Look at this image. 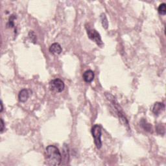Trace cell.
Returning a JSON list of instances; mask_svg holds the SVG:
<instances>
[{"mask_svg": "<svg viewBox=\"0 0 166 166\" xmlns=\"http://www.w3.org/2000/svg\"><path fill=\"white\" fill-rule=\"evenodd\" d=\"M46 158L51 165H59L62 162V155L60 150L55 145H50L45 149Z\"/></svg>", "mask_w": 166, "mask_h": 166, "instance_id": "obj_1", "label": "cell"}, {"mask_svg": "<svg viewBox=\"0 0 166 166\" xmlns=\"http://www.w3.org/2000/svg\"><path fill=\"white\" fill-rule=\"evenodd\" d=\"M105 96L107 98V99L108 101H110V102L112 103L114 108H115L117 116L119 118V120H120L121 123L123 125L125 126L128 129H129L130 128H129V125H128L127 119L125 117V113L123 112L121 107L119 105L118 102L116 99V98L114 97L112 94H110V93H105Z\"/></svg>", "mask_w": 166, "mask_h": 166, "instance_id": "obj_2", "label": "cell"}, {"mask_svg": "<svg viewBox=\"0 0 166 166\" xmlns=\"http://www.w3.org/2000/svg\"><path fill=\"white\" fill-rule=\"evenodd\" d=\"M92 134L93 139H94V143L97 148L101 149L102 147L101 127L99 125H95L92 128Z\"/></svg>", "mask_w": 166, "mask_h": 166, "instance_id": "obj_3", "label": "cell"}, {"mask_svg": "<svg viewBox=\"0 0 166 166\" xmlns=\"http://www.w3.org/2000/svg\"><path fill=\"white\" fill-rule=\"evenodd\" d=\"M64 83L60 79L52 80L49 83L50 90L55 93H60L64 89Z\"/></svg>", "mask_w": 166, "mask_h": 166, "instance_id": "obj_4", "label": "cell"}, {"mask_svg": "<svg viewBox=\"0 0 166 166\" xmlns=\"http://www.w3.org/2000/svg\"><path fill=\"white\" fill-rule=\"evenodd\" d=\"M87 34L88 37L90 39H91L92 41L95 42L101 48L104 45V44L102 42L100 34H99L97 31L95 29H87Z\"/></svg>", "mask_w": 166, "mask_h": 166, "instance_id": "obj_5", "label": "cell"}, {"mask_svg": "<svg viewBox=\"0 0 166 166\" xmlns=\"http://www.w3.org/2000/svg\"><path fill=\"white\" fill-rule=\"evenodd\" d=\"M165 110V105L163 103L157 102L153 107V112L156 116H158Z\"/></svg>", "mask_w": 166, "mask_h": 166, "instance_id": "obj_6", "label": "cell"}, {"mask_svg": "<svg viewBox=\"0 0 166 166\" xmlns=\"http://www.w3.org/2000/svg\"><path fill=\"white\" fill-rule=\"evenodd\" d=\"M94 77H95L94 73L90 70L86 71L84 74H83V75H82L83 79H84V81L87 83L92 82L93 79H94Z\"/></svg>", "mask_w": 166, "mask_h": 166, "instance_id": "obj_7", "label": "cell"}, {"mask_svg": "<svg viewBox=\"0 0 166 166\" xmlns=\"http://www.w3.org/2000/svg\"><path fill=\"white\" fill-rule=\"evenodd\" d=\"M62 49L59 43H54L52 44L49 48L50 53L55 55H58L61 53Z\"/></svg>", "mask_w": 166, "mask_h": 166, "instance_id": "obj_8", "label": "cell"}, {"mask_svg": "<svg viewBox=\"0 0 166 166\" xmlns=\"http://www.w3.org/2000/svg\"><path fill=\"white\" fill-rule=\"evenodd\" d=\"M140 126L144 130V131L149 132H153V127L151 124L147 122V121L145 119H142L139 121Z\"/></svg>", "mask_w": 166, "mask_h": 166, "instance_id": "obj_9", "label": "cell"}, {"mask_svg": "<svg viewBox=\"0 0 166 166\" xmlns=\"http://www.w3.org/2000/svg\"><path fill=\"white\" fill-rule=\"evenodd\" d=\"M29 97V93L27 89H23L19 93L18 99L19 101L22 103H25L27 101Z\"/></svg>", "mask_w": 166, "mask_h": 166, "instance_id": "obj_10", "label": "cell"}, {"mask_svg": "<svg viewBox=\"0 0 166 166\" xmlns=\"http://www.w3.org/2000/svg\"><path fill=\"white\" fill-rule=\"evenodd\" d=\"M63 158L66 162H68L70 158V153L68 146L66 144H64L63 147Z\"/></svg>", "mask_w": 166, "mask_h": 166, "instance_id": "obj_11", "label": "cell"}, {"mask_svg": "<svg viewBox=\"0 0 166 166\" xmlns=\"http://www.w3.org/2000/svg\"><path fill=\"white\" fill-rule=\"evenodd\" d=\"M101 23L103 28L106 29L108 27V22L106 18V16L105 13H102L101 14Z\"/></svg>", "mask_w": 166, "mask_h": 166, "instance_id": "obj_12", "label": "cell"}, {"mask_svg": "<svg viewBox=\"0 0 166 166\" xmlns=\"http://www.w3.org/2000/svg\"><path fill=\"white\" fill-rule=\"evenodd\" d=\"M158 11L160 15L164 16L166 14V5H165V3H162V4L160 5V6L158 7Z\"/></svg>", "mask_w": 166, "mask_h": 166, "instance_id": "obj_13", "label": "cell"}, {"mask_svg": "<svg viewBox=\"0 0 166 166\" xmlns=\"http://www.w3.org/2000/svg\"><path fill=\"white\" fill-rule=\"evenodd\" d=\"M156 130L158 134L161 135L165 134V127L162 124H158L157 127H156Z\"/></svg>", "mask_w": 166, "mask_h": 166, "instance_id": "obj_14", "label": "cell"}, {"mask_svg": "<svg viewBox=\"0 0 166 166\" xmlns=\"http://www.w3.org/2000/svg\"><path fill=\"white\" fill-rule=\"evenodd\" d=\"M16 19V16L15 15L13 14L10 16V17L9 18V22L7 23V27H14V20Z\"/></svg>", "mask_w": 166, "mask_h": 166, "instance_id": "obj_15", "label": "cell"}, {"mask_svg": "<svg viewBox=\"0 0 166 166\" xmlns=\"http://www.w3.org/2000/svg\"><path fill=\"white\" fill-rule=\"evenodd\" d=\"M29 38L31 40V41L33 42V43H36V34L34 33V32H33V31H30L29 33Z\"/></svg>", "mask_w": 166, "mask_h": 166, "instance_id": "obj_16", "label": "cell"}, {"mask_svg": "<svg viewBox=\"0 0 166 166\" xmlns=\"http://www.w3.org/2000/svg\"><path fill=\"white\" fill-rule=\"evenodd\" d=\"M5 128V123H4V121L3 120V119H1V132L2 133L3 131V130Z\"/></svg>", "mask_w": 166, "mask_h": 166, "instance_id": "obj_17", "label": "cell"}, {"mask_svg": "<svg viewBox=\"0 0 166 166\" xmlns=\"http://www.w3.org/2000/svg\"><path fill=\"white\" fill-rule=\"evenodd\" d=\"M1 110H0V112H3V102L2 101L1 102Z\"/></svg>", "mask_w": 166, "mask_h": 166, "instance_id": "obj_18", "label": "cell"}]
</instances>
